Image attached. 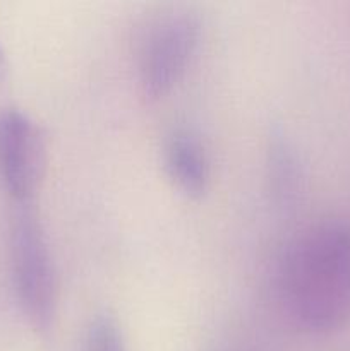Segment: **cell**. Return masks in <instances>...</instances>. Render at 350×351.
I'll list each match as a JSON object with an SVG mask.
<instances>
[{"instance_id":"6da1fadb","label":"cell","mask_w":350,"mask_h":351,"mask_svg":"<svg viewBox=\"0 0 350 351\" xmlns=\"http://www.w3.org/2000/svg\"><path fill=\"white\" fill-rule=\"evenodd\" d=\"M278 295L288 319L311 335L350 322V225L316 223L288 243L278 267Z\"/></svg>"},{"instance_id":"7a4b0ae2","label":"cell","mask_w":350,"mask_h":351,"mask_svg":"<svg viewBox=\"0 0 350 351\" xmlns=\"http://www.w3.org/2000/svg\"><path fill=\"white\" fill-rule=\"evenodd\" d=\"M10 264L21 308L34 328L48 329L57 305V276L47 237L30 213H23L14 221Z\"/></svg>"},{"instance_id":"3957f363","label":"cell","mask_w":350,"mask_h":351,"mask_svg":"<svg viewBox=\"0 0 350 351\" xmlns=\"http://www.w3.org/2000/svg\"><path fill=\"white\" fill-rule=\"evenodd\" d=\"M199 41V23L187 12L156 21L141 50L139 77L148 98H161L184 77Z\"/></svg>"},{"instance_id":"277c9868","label":"cell","mask_w":350,"mask_h":351,"mask_svg":"<svg viewBox=\"0 0 350 351\" xmlns=\"http://www.w3.org/2000/svg\"><path fill=\"white\" fill-rule=\"evenodd\" d=\"M47 167V143L40 127L17 110L0 112V180L17 201L40 187Z\"/></svg>"},{"instance_id":"5b68a950","label":"cell","mask_w":350,"mask_h":351,"mask_svg":"<svg viewBox=\"0 0 350 351\" xmlns=\"http://www.w3.org/2000/svg\"><path fill=\"white\" fill-rule=\"evenodd\" d=\"M165 170L172 184L191 199L205 195L209 185L208 153L201 141L191 130L177 129L165 141Z\"/></svg>"},{"instance_id":"8992f818","label":"cell","mask_w":350,"mask_h":351,"mask_svg":"<svg viewBox=\"0 0 350 351\" xmlns=\"http://www.w3.org/2000/svg\"><path fill=\"white\" fill-rule=\"evenodd\" d=\"M84 351H127L124 332L110 314H100L89 324Z\"/></svg>"},{"instance_id":"52a82bcc","label":"cell","mask_w":350,"mask_h":351,"mask_svg":"<svg viewBox=\"0 0 350 351\" xmlns=\"http://www.w3.org/2000/svg\"><path fill=\"white\" fill-rule=\"evenodd\" d=\"M5 72H7V57H5V51H3V48L0 47V81L5 77Z\"/></svg>"}]
</instances>
